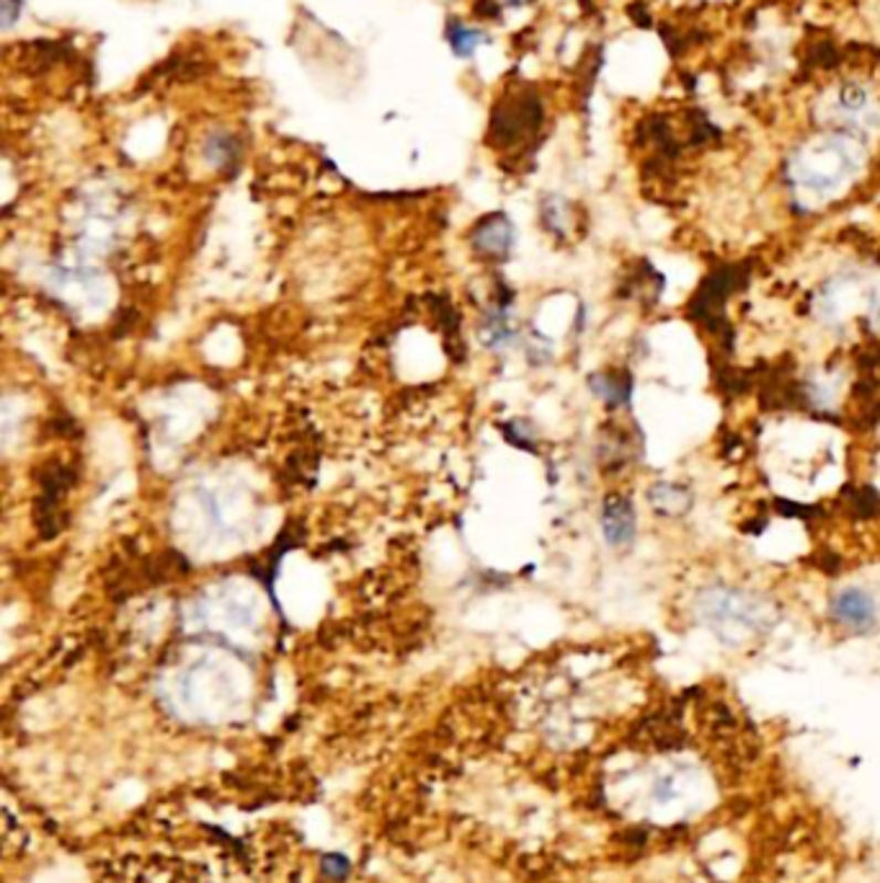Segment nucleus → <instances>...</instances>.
Wrapping results in <instances>:
<instances>
[{
	"mask_svg": "<svg viewBox=\"0 0 880 883\" xmlns=\"http://www.w3.org/2000/svg\"><path fill=\"white\" fill-rule=\"evenodd\" d=\"M857 171V150L847 140H821L800 150L795 160V176L800 187L829 191Z\"/></svg>",
	"mask_w": 880,
	"mask_h": 883,
	"instance_id": "obj_1",
	"label": "nucleus"
},
{
	"mask_svg": "<svg viewBox=\"0 0 880 883\" xmlns=\"http://www.w3.org/2000/svg\"><path fill=\"white\" fill-rule=\"evenodd\" d=\"M539 125H543V104L535 94L504 98L491 114V145L512 148V145L535 135Z\"/></svg>",
	"mask_w": 880,
	"mask_h": 883,
	"instance_id": "obj_2",
	"label": "nucleus"
},
{
	"mask_svg": "<svg viewBox=\"0 0 880 883\" xmlns=\"http://www.w3.org/2000/svg\"><path fill=\"white\" fill-rule=\"evenodd\" d=\"M73 471H67L65 465H48L42 473V496L40 506H36V527L44 537L57 535L60 529V504L67 494V488L73 486Z\"/></svg>",
	"mask_w": 880,
	"mask_h": 883,
	"instance_id": "obj_3",
	"label": "nucleus"
},
{
	"mask_svg": "<svg viewBox=\"0 0 880 883\" xmlns=\"http://www.w3.org/2000/svg\"><path fill=\"white\" fill-rule=\"evenodd\" d=\"M470 245L481 259L504 261L514 245V225L504 212H491L470 230Z\"/></svg>",
	"mask_w": 880,
	"mask_h": 883,
	"instance_id": "obj_4",
	"label": "nucleus"
},
{
	"mask_svg": "<svg viewBox=\"0 0 880 883\" xmlns=\"http://www.w3.org/2000/svg\"><path fill=\"white\" fill-rule=\"evenodd\" d=\"M702 612L710 618V623L715 620L717 631L723 626H736L738 631H746L748 626L756 623L759 618V608L754 600H748L741 592H713L708 595V600L702 602Z\"/></svg>",
	"mask_w": 880,
	"mask_h": 883,
	"instance_id": "obj_5",
	"label": "nucleus"
},
{
	"mask_svg": "<svg viewBox=\"0 0 880 883\" xmlns=\"http://www.w3.org/2000/svg\"><path fill=\"white\" fill-rule=\"evenodd\" d=\"M636 506L628 496L609 494L601 504V535L612 548H625L636 540Z\"/></svg>",
	"mask_w": 880,
	"mask_h": 883,
	"instance_id": "obj_6",
	"label": "nucleus"
},
{
	"mask_svg": "<svg viewBox=\"0 0 880 883\" xmlns=\"http://www.w3.org/2000/svg\"><path fill=\"white\" fill-rule=\"evenodd\" d=\"M831 616L849 631H868L876 623L878 608L872 597L860 587H847L831 600Z\"/></svg>",
	"mask_w": 880,
	"mask_h": 883,
	"instance_id": "obj_7",
	"label": "nucleus"
},
{
	"mask_svg": "<svg viewBox=\"0 0 880 883\" xmlns=\"http://www.w3.org/2000/svg\"><path fill=\"white\" fill-rule=\"evenodd\" d=\"M648 502H651L656 509L663 514H682L690 509L692 494L684 486H677V483H656V486L648 491Z\"/></svg>",
	"mask_w": 880,
	"mask_h": 883,
	"instance_id": "obj_8",
	"label": "nucleus"
},
{
	"mask_svg": "<svg viewBox=\"0 0 880 883\" xmlns=\"http://www.w3.org/2000/svg\"><path fill=\"white\" fill-rule=\"evenodd\" d=\"M591 390L597 393L601 401L609 403L615 409V406H622L628 401L630 390H632V382L628 375H617V372H601V375H594L591 378Z\"/></svg>",
	"mask_w": 880,
	"mask_h": 883,
	"instance_id": "obj_9",
	"label": "nucleus"
},
{
	"mask_svg": "<svg viewBox=\"0 0 880 883\" xmlns=\"http://www.w3.org/2000/svg\"><path fill=\"white\" fill-rule=\"evenodd\" d=\"M205 156L222 171H228L230 166H238V160H241V143L228 133H214L205 145Z\"/></svg>",
	"mask_w": 880,
	"mask_h": 883,
	"instance_id": "obj_10",
	"label": "nucleus"
},
{
	"mask_svg": "<svg viewBox=\"0 0 880 883\" xmlns=\"http://www.w3.org/2000/svg\"><path fill=\"white\" fill-rule=\"evenodd\" d=\"M447 40H450V48L454 55L470 57L478 50V44L485 42L483 32H475V29L462 27L460 21H450V29H447Z\"/></svg>",
	"mask_w": 880,
	"mask_h": 883,
	"instance_id": "obj_11",
	"label": "nucleus"
},
{
	"mask_svg": "<svg viewBox=\"0 0 880 883\" xmlns=\"http://www.w3.org/2000/svg\"><path fill=\"white\" fill-rule=\"evenodd\" d=\"M3 3V29H11L17 24V19L21 17V9H24V0H0Z\"/></svg>",
	"mask_w": 880,
	"mask_h": 883,
	"instance_id": "obj_12",
	"label": "nucleus"
},
{
	"mask_svg": "<svg viewBox=\"0 0 880 883\" xmlns=\"http://www.w3.org/2000/svg\"><path fill=\"white\" fill-rule=\"evenodd\" d=\"M475 13H481V17H489V19H499L501 9H499V3H493V0H478Z\"/></svg>",
	"mask_w": 880,
	"mask_h": 883,
	"instance_id": "obj_13",
	"label": "nucleus"
},
{
	"mask_svg": "<svg viewBox=\"0 0 880 883\" xmlns=\"http://www.w3.org/2000/svg\"><path fill=\"white\" fill-rule=\"evenodd\" d=\"M506 3H512V6H524V3H530V0H506Z\"/></svg>",
	"mask_w": 880,
	"mask_h": 883,
	"instance_id": "obj_14",
	"label": "nucleus"
}]
</instances>
